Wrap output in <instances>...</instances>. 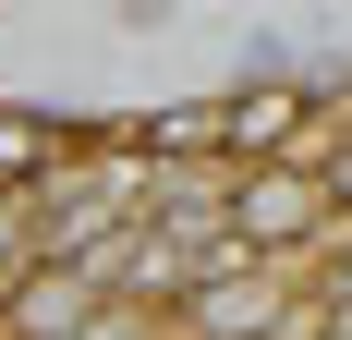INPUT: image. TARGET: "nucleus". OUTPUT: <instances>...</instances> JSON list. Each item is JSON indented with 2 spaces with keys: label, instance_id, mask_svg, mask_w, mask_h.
Masks as SVG:
<instances>
[{
  "label": "nucleus",
  "instance_id": "1",
  "mask_svg": "<svg viewBox=\"0 0 352 340\" xmlns=\"http://www.w3.org/2000/svg\"><path fill=\"white\" fill-rule=\"evenodd\" d=\"M98 268H25V292L0 304V340H73L85 316H98Z\"/></svg>",
  "mask_w": 352,
  "mask_h": 340
},
{
  "label": "nucleus",
  "instance_id": "2",
  "mask_svg": "<svg viewBox=\"0 0 352 340\" xmlns=\"http://www.w3.org/2000/svg\"><path fill=\"white\" fill-rule=\"evenodd\" d=\"M316 122H328V134L352 146V85H316Z\"/></svg>",
  "mask_w": 352,
  "mask_h": 340
}]
</instances>
